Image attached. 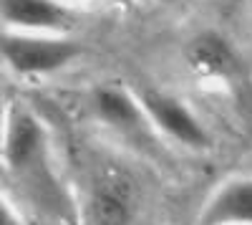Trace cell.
<instances>
[{"label": "cell", "instance_id": "9", "mask_svg": "<svg viewBox=\"0 0 252 225\" xmlns=\"http://www.w3.org/2000/svg\"><path fill=\"white\" fill-rule=\"evenodd\" d=\"M0 225H23L20 218H18V213L13 210V205L3 195H0Z\"/></svg>", "mask_w": 252, "mask_h": 225}, {"label": "cell", "instance_id": "7", "mask_svg": "<svg viewBox=\"0 0 252 225\" xmlns=\"http://www.w3.org/2000/svg\"><path fill=\"white\" fill-rule=\"evenodd\" d=\"M94 107H96V116L103 124L124 134L141 137L146 132V124H149L139 99L119 86H101L94 96Z\"/></svg>", "mask_w": 252, "mask_h": 225}, {"label": "cell", "instance_id": "3", "mask_svg": "<svg viewBox=\"0 0 252 225\" xmlns=\"http://www.w3.org/2000/svg\"><path fill=\"white\" fill-rule=\"evenodd\" d=\"M136 99H139L146 119H149V124L157 127L169 139L179 142L182 147L207 150L212 145L209 132L202 124V119L189 109L182 99L166 94V91H159V89H144Z\"/></svg>", "mask_w": 252, "mask_h": 225}, {"label": "cell", "instance_id": "8", "mask_svg": "<svg viewBox=\"0 0 252 225\" xmlns=\"http://www.w3.org/2000/svg\"><path fill=\"white\" fill-rule=\"evenodd\" d=\"M124 215H126L124 213V205H121V200L116 195L103 192L98 197V218H101L103 225H116V223L124 220Z\"/></svg>", "mask_w": 252, "mask_h": 225}, {"label": "cell", "instance_id": "1", "mask_svg": "<svg viewBox=\"0 0 252 225\" xmlns=\"http://www.w3.org/2000/svg\"><path fill=\"white\" fill-rule=\"evenodd\" d=\"M3 162L33 205L58 220H71V197L56 175L48 132L33 112L10 109L3 142Z\"/></svg>", "mask_w": 252, "mask_h": 225}, {"label": "cell", "instance_id": "10", "mask_svg": "<svg viewBox=\"0 0 252 225\" xmlns=\"http://www.w3.org/2000/svg\"><path fill=\"white\" fill-rule=\"evenodd\" d=\"M8 116H10V109H8V104H5L3 94H0V150H3L5 132H8Z\"/></svg>", "mask_w": 252, "mask_h": 225}, {"label": "cell", "instance_id": "11", "mask_svg": "<svg viewBox=\"0 0 252 225\" xmlns=\"http://www.w3.org/2000/svg\"><path fill=\"white\" fill-rule=\"evenodd\" d=\"M63 3H66V0H63Z\"/></svg>", "mask_w": 252, "mask_h": 225}, {"label": "cell", "instance_id": "5", "mask_svg": "<svg viewBox=\"0 0 252 225\" xmlns=\"http://www.w3.org/2000/svg\"><path fill=\"white\" fill-rule=\"evenodd\" d=\"M197 225H252V177L224 182L204 202Z\"/></svg>", "mask_w": 252, "mask_h": 225}, {"label": "cell", "instance_id": "2", "mask_svg": "<svg viewBox=\"0 0 252 225\" xmlns=\"http://www.w3.org/2000/svg\"><path fill=\"white\" fill-rule=\"evenodd\" d=\"M81 46L63 33H0V61L18 76H51L71 66Z\"/></svg>", "mask_w": 252, "mask_h": 225}, {"label": "cell", "instance_id": "6", "mask_svg": "<svg viewBox=\"0 0 252 225\" xmlns=\"http://www.w3.org/2000/svg\"><path fill=\"white\" fill-rule=\"evenodd\" d=\"M189 69L204 78H227L237 71V53L229 46V40L220 33H199L189 40L184 51Z\"/></svg>", "mask_w": 252, "mask_h": 225}, {"label": "cell", "instance_id": "4", "mask_svg": "<svg viewBox=\"0 0 252 225\" xmlns=\"http://www.w3.org/2000/svg\"><path fill=\"white\" fill-rule=\"evenodd\" d=\"M0 20L20 33H66L73 15L63 0H0Z\"/></svg>", "mask_w": 252, "mask_h": 225}]
</instances>
